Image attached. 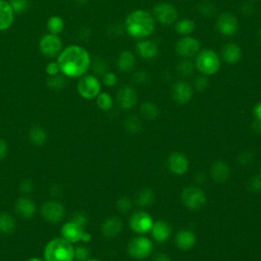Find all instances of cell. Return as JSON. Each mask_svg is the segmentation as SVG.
I'll use <instances>...</instances> for the list:
<instances>
[{
  "label": "cell",
  "mask_w": 261,
  "mask_h": 261,
  "mask_svg": "<svg viewBox=\"0 0 261 261\" xmlns=\"http://www.w3.org/2000/svg\"><path fill=\"white\" fill-rule=\"evenodd\" d=\"M80 2H82V0H80Z\"/></svg>",
  "instance_id": "6f0895ef"
},
{
  "label": "cell",
  "mask_w": 261,
  "mask_h": 261,
  "mask_svg": "<svg viewBox=\"0 0 261 261\" xmlns=\"http://www.w3.org/2000/svg\"><path fill=\"white\" fill-rule=\"evenodd\" d=\"M208 85H209L208 79L206 76H203V75H200L194 81V87L198 91H204L208 87Z\"/></svg>",
  "instance_id": "60d3db41"
},
{
  "label": "cell",
  "mask_w": 261,
  "mask_h": 261,
  "mask_svg": "<svg viewBox=\"0 0 261 261\" xmlns=\"http://www.w3.org/2000/svg\"><path fill=\"white\" fill-rule=\"evenodd\" d=\"M83 233H84V228L80 227L79 225L73 222L64 224L60 229L61 238H63L64 240H67L72 244L80 242L82 239Z\"/></svg>",
  "instance_id": "ac0fdd59"
},
{
  "label": "cell",
  "mask_w": 261,
  "mask_h": 261,
  "mask_svg": "<svg viewBox=\"0 0 261 261\" xmlns=\"http://www.w3.org/2000/svg\"><path fill=\"white\" fill-rule=\"evenodd\" d=\"M62 49V41L58 35L48 33L40 39L39 50L48 58H57Z\"/></svg>",
  "instance_id": "30bf717a"
},
{
  "label": "cell",
  "mask_w": 261,
  "mask_h": 261,
  "mask_svg": "<svg viewBox=\"0 0 261 261\" xmlns=\"http://www.w3.org/2000/svg\"><path fill=\"white\" fill-rule=\"evenodd\" d=\"M221 59L229 64L238 63L242 58V50L241 47L236 43H227L222 48Z\"/></svg>",
  "instance_id": "ffe728a7"
},
{
  "label": "cell",
  "mask_w": 261,
  "mask_h": 261,
  "mask_svg": "<svg viewBox=\"0 0 261 261\" xmlns=\"http://www.w3.org/2000/svg\"><path fill=\"white\" fill-rule=\"evenodd\" d=\"M116 65H117V69L121 72L133 71L134 68H135V65H136L135 54L129 50L122 51L117 57Z\"/></svg>",
  "instance_id": "cb8c5ba5"
},
{
  "label": "cell",
  "mask_w": 261,
  "mask_h": 261,
  "mask_svg": "<svg viewBox=\"0 0 261 261\" xmlns=\"http://www.w3.org/2000/svg\"><path fill=\"white\" fill-rule=\"evenodd\" d=\"M195 65L190 59H184L178 64V72L182 77H191L194 73Z\"/></svg>",
  "instance_id": "836d02e7"
},
{
  "label": "cell",
  "mask_w": 261,
  "mask_h": 261,
  "mask_svg": "<svg viewBox=\"0 0 261 261\" xmlns=\"http://www.w3.org/2000/svg\"><path fill=\"white\" fill-rule=\"evenodd\" d=\"M249 189L254 192V193H258L261 191V178L259 177H253L250 179L249 181Z\"/></svg>",
  "instance_id": "f6af8a7d"
},
{
  "label": "cell",
  "mask_w": 261,
  "mask_h": 261,
  "mask_svg": "<svg viewBox=\"0 0 261 261\" xmlns=\"http://www.w3.org/2000/svg\"><path fill=\"white\" fill-rule=\"evenodd\" d=\"M253 114L255 119H260L261 120V102H258L254 108H253Z\"/></svg>",
  "instance_id": "681fc988"
},
{
  "label": "cell",
  "mask_w": 261,
  "mask_h": 261,
  "mask_svg": "<svg viewBox=\"0 0 261 261\" xmlns=\"http://www.w3.org/2000/svg\"><path fill=\"white\" fill-rule=\"evenodd\" d=\"M153 251L152 241L144 236H138L130 240L127 245V253L130 257L137 260L148 258Z\"/></svg>",
  "instance_id": "8992f818"
},
{
  "label": "cell",
  "mask_w": 261,
  "mask_h": 261,
  "mask_svg": "<svg viewBox=\"0 0 261 261\" xmlns=\"http://www.w3.org/2000/svg\"><path fill=\"white\" fill-rule=\"evenodd\" d=\"M153 261H171L169 256L164 254V253H159V254H156L153 258Z\"/></svg>",
  "instance_id": "f907efd6"
},
{
  "label": "cell",
  "mask_w": 261,
  "mask_h": 261,
  "mask_svg": "<svg viewBox=\"0 0 261 261\" xmlns=\"http://www.w3.org/2000/svg\"><path fill=\"white\" fill-rule=\"evenodd\" d=\"M133 207V202L130 201V199L126 198V197H123V198H120L119 200H117L116 202V208L118 211L124 213V212H127L129 211L130 209H132Z\"/></svg>",
  "instance_id": "f35d334b"
},
{
  "label": "cell",
  "mask_w": 261,
  "mask_h": 261,
  "mask_svg": "<svg viewBox=\"0 0 261 261\" xmlns=\"http://www.w3.org/2000/svg\"><path fill=\"white\" fill-rule=\"evenodd\" d=\"M9 3L15 14H22L29 8V0H11Z\"/></svg>",
  "instance_id": "8d00e7d4"
},
{
  "label": "cell",
  "mask_w": 261,
  "mask_h": 261,
  "mask_svg": "<svg viewBox=\"0 0 261 261\" xmlns=\"http://www.w3.org/2000/svg\"><path fill=\"white\" fill-rule=\"evenodd\" d=\"M195 69L200 75L210 77L219 73L222 67L221 56L212 49H202L195 56Z\"/></svg>",
  "instance_id": "277c9868"
},
{
  "label": "cell",
  "mask_w": 261,
  "mask_h": 261,
  "mask_svg": "<svg viewBox=\"0 0 261 261\" xmlns=\"http://www.w3.org/2000/svg\"><path fill=\"white\" fill-rule=\"evenodd\" d=\"M129 228L138 235H145L150 233L153 227V219L145 211H136L129 219Z\"/></svg>",
  "instance_id": "8fae6325"
},
{
  "label": "cell",
  "mask_w": 261,
  "mask_h": 261,
  "mask_svg": "<svg viewBox=\"0 0 261 261\" xmlns=\"http://www.w3.org/2000/svg\"><path fill=\"white\" fill-rule=\"evenodd\" d=\"M116 101L120 108L124 110L132 109L138 101L137 91L132 86H124L118 90Z\"/></svg>",
  "instance_id": "5bb4252c"
},
{
  "label": "cell",
  "mask_w": 261,
  "mask_h": 261,
  "mask_svg": "<svg viewBox=\"0 0 261 261\" xmlns=\"http://www.w3.org/2000/svg\"><path fill=\"white\" fill-rule=\"evenodd\" d=\"M201 50V44L197 38L193 36L182 37L176 44V52L184 59L195 57Z\"/></svg>",
  "instance_id": "9c48e42d"
},
{
  "label": "cell",
  "mask_w": 261,
  "mask_h": 261,
  "mask_svg": "<svg viewBox=\"0 0 261 261\" xmlns=\"http://www.w3.org/2000/svg\"><path fill=\"white\" fill-rule=\"evenodd\" d=\"M64 20L59 16H52L47 20L46 28L50 34L59 35L64 30Z\"/></svg>",
  "instance_id": "f546056e"
},
{
  "label": "cell",
  "mask_w": 261,
  "mask_h": 261,
  "mask_svg": "<svg viewBox=\"0 0 261 261\" xmlns=\"http://www.w3.org/2000/svg\"><path fill=\"white\" fill-rule=\"evenodd\" d=\"M91 65H92V68H93V71L96 74L103 75V74L106 73V63L102 59H95L93 64L91 62Z\"/></svg>",
  "instance_id": "b9f144b4"
},
{
  "label": "cell",
  "mask_w": 261,
  "mask_h": 261,
  "mask_svg": "<svg viewBox=\"0 0 261 261\" xmlns=\"http://www.w3.org/2000/svg\"><path fill=\"white\" fill-rule=\"evenodd\" d=\"M117 76L112 72H106L102 75V83L106 87H114L117 84Z\"/></svg>",
  "instance_id": "ab89813d"
},
{
  "label": "cell",
  "mask_w": 261,
  "mask_h": 261,
  "mask_svg": "<svg viewBox=\"0 0 261 261\" xmlns=\"http://www.w3.org/2000/svg\"><path fill=\"white\" fill-rule=\"evenodd\" d=\"M86 261H102V260H99V259H88Z\"/></svg>",
  "instance_id": "11a10c76"
},
{
  "label": "cell",
  "mask_w": 261,
  "mask_h": 261,
  "mask_svg": "<svg viewBox=\"0 0 261 261\" xmlns=\"http://www.w3.org/2000/svg\"><path fill=\"white\" fill-rule=\"evenodd\" d=\"M125 129L130 134H137L141 129V123L136 116H129L125 119Z\"/></svg>",
  "instance_id": "d590c367"
},
{
  "label": "cell",
  "mask_w": 261,
  "mask_h": 261,
  "mask_svg": "<svg viewBox=\"0 0 261 261\" xmlns=\"http://www.w3.org/2000/svg\"><path fill=\"white\" fill-rule=\"evenodd\" d=\"M121 230H122V224L116 218L106 219L101 226L102 235L107 239H113L117 237L120 234Z\"/></svg>",
  "instance_id": "7402d4cb"
},
{
  "label": "cell",
  "mask_w": 261,
  "mask_h": 261,
  "mask_svg": "<svg viewBox=\"0 0 261 261\" xmlns=\"http://www.w3.org/2000/svg\"><path fill=\"white\" fill-rule=\"evenodd\" d=\"M27 261H44V260H42L41 258H38V257H33V258H30Z\"/></svg>",
  "instance_id": "db71d44e"
},
{
  "label": "cell",
  "mask_w": 261,
  "mask_h": 261,
  "mask_svg": "<svg viewBox=\"0 0 261 261\" xmlns=\"http://www.w3.org/2000/svg\"><path fill=\"white\" fill-rule=\"evenodd\" d=\"M77 90L84 99L91 100L98 96L101 92V83L94 75H84L79 79Z\"/></svg>",
  "instance_id": "52a82bcc"
},
{
  "label": "cell",
  "mask_w": 261,
  "mask_h": 261,
  "mask_svg": "<svg viewBox=\"0 0 261 261\" xmlns=\"http://www.w3.org/2000/svg\"><path fill=\"white\" fill-rule=\"evenodd\" d=\"M96 104L99 109L103 111H108L113 106V99L110 94L106 92H100L96 97Z\"/></svg>",
  "instance_id": "1f68e13d"
},
{
  "label": "cell",
  "mask_w": 261,
  "mask_h": 261,
  "mask_svg": "<svg viewBox=\"0 0 261 261\" xmlns=\"http://www.w3.org/2000/svg\"><path fill=\"white\" fill-rule=\"evenodd\" d=\"M181 199L183 204L190 210H201L207 203L205 193L197 187H187L182 191Z\"/></svg>",
  "instance_id": "5b68a950"
},
{
  "label": "cell",
  "mask_w": 261,
  "mask_h": 261,
  "mask_svg": "<svg viewBox=\"0 0 261 261\" xmlns=\"http://www.w3.org/2000/svg\"><path fill=\"white\" fill-rule=\"evenodd\" d=\"M16 212L23 219H31L36 212V204L31 199L22 197L16 202Z\"/></svg>",
  "instance_id": "484cf974"
},
{
  "label": "cell",
  "mask_w": 261,
  "mask_h": 261,
  "mask_svg": "<svg viewBox=\"0 0 261 261\" xmlns=\"http://www.w3.org/2000/svg\"><path fill=\"white\" fill-rule=\"evenodd\" d=\"M172 99L179 104H187L193 97V87L185 81L177 82L171 89Z\"/></svg>",
  "instance_id": "9a60e30c"
},
{
  "label": "cell",
  "mask_w": 261,
  "mask_h": 261,
  "mask_svg": "<svg viewBox=\"0 0 261 261\" xmlns=\"http://www.w3.org/2000/svg\"><path fill=\"white\" fill-rule=\"evenodd\" d=\"M196 29V24L191 19H182L175 23L176 32L182 37L191 36Z\"/></svg>",
  "instance_id": "4316f807"
},
{
  "label": "cell",
  "mask_w": 261,
  "mask_h": 261,
  "mask_svg": "<svg viewBox=\"0 0 261 261\" xmlns=\"http://www.w3.org/2000/svg\"><path fill=\"white\" fill-rule=\"evenodd\" d=\"M215 28L221 35L232 37L239 31V21L233 14L224 13L218 17Z\"/></svg>",
  "instance_id": "7c38bea8"
},
{
  "label": "cell",
  "mask_w": 261,
  "mask_h": 261,
  "mask_svg": "<svg viewBox=\"0 0 261 261\" xmlns=\"http://www.w3.org/2000/svg\"><path fill=\"white\" fill-rule=\"evenodd\" d=\"M134 80L139 83V84H144L147 82L148 80V75L146 72H143V71H140V72H137L135 75H134Z\"/></svg>",
  "instance_id": "bcb514c9"
},
{
  "label": "cell",
  "mask_w": 261,
  "mask_h": 261,
  "mask_svg": "<svg viewBox=\"0 0 261 261\" xmlns=\"http://www.w3.org/2000/svg\"><path fill=\"white\" fill-rule=\"evenodd\" d=\"M154 201V193L151 189H143L140 191L137 197V203L140 206H149Z\"/></svg>",
  "instance_id": "d6a6232c"
},
{
  "label": "cell",
  "mask_w": 261,
  "mask_h": 261,
  "mask_svg": "<svg viewBox=\"0 0 261 261\" xmlns=\"http://www.w3.org/2000/svg\"><path fill=\"white\" fill-rule=\"evenodd\" d=\"M71 222H73V223L79 225L80 227L84 228L88 223V219H87L86 214H84L83 212H75L73 214V218H72Z\"/></svg>",
  "instance_id": "ee69618b"
},
{
  "label": "cell",
  "mask_w": 261,
  "mask_h": 261,
  "mask_svg": "<svg viewBox=\"0 0 261 261\" xmlns=\"http://www.w3.org/2000/svg\"><path fill=\"white\" fill-rule=\"evenodd\" d=\"M167 165L172 173L177 176H183L188 171L189 160L186 157V155L176 152L168 157Z\"/></svg>",
  "instance_id": "e0dca14e"
},
{
  "label": "cell",
  "mask_w": 261,
  "mask_h": 261,
  "mask_svg": "<svg viewBox=\"0 0 261 261\" xmlns=\"http://www.w3.org/2000/svg\"><path fill=\"white\" fill-rule=\"evenodd\" d=\"M230 173L229 165L222 160H218L211 165L210 176L216 183H225L230 178Z\"/></svg>",
  "instance_id": "d4e9b609"
},
{
  "label": "cell",
  "mask_w": 261,
  "mask_h": 261,
  "mask_svg": "<svg viewBox=\"0 0 261 261\" xmlns=\"http://www.w3.org/2000/svg\"><path fill=\"white\" fill-rule=\"evenodd\" d=\"M42 218L51 224L60 223L65 215V209L62 204L57 201H47L40 209Z\"/></svg>",
  "instance_id": "4fadbf2b"
},
{
  "label": "cell",
  "mask_w": 261,
  "mask_h": 261,
  "mask_svg": "<svg viewBox=\"0 0 261 261\" xmlns=\"http://www.w3.org/2000/svg\"><path fill=\"white\" fill-rule=\"evenodd\" d=\"M252 126L255 132L261 133V120L260 119H254Z\"/></svg>",
  "instance_id": "816d5d0a"
},
{
  "label": "cell",
  "mask_w": 261,
  "mask_h": 261,
  "mask_svg": "<svg viewBox=\"0 0 261 261\" xmlns=\"http://www.w3.org/2000/svg\"><path fill=\"white\" fill-rule=\"evenodd\" d=\"M152 238L158 243L166 242L171 235L170 226L163 221H158L153 224V227L150 231Z\"/></svg>",
  "instance_id": "603a6c76"
},
{
  "label": "cell",
  "mask_w": 261,
  "mask_h": 261,
  "mask_svg": "<svg viewBox=\"0 0 261 261\" xmlns=\"http://www.w3.org/2000/svg\"><path fill=\"white\" fill-rule=\"evenodd\" d=\"M34 186H33V183L30 181V180H25L21 183V186H20V189L22 192L24 193H31L32 190H33Z\"/></svg>",
  "instance_id": "7dc6e473"
},
{
  "label": "cell",
  "mask_w": 261,
  "mask_h": 261,
  "mask_svg": "<svg viewBox=\"0 0 261 261\" xmlns=\"http://www.w3.org/2000/svg\"><path fill=\"white\" fill-rule=\"evenodd\" d=\"M45 72H46V74H47L48 77H50V76H55V75L60 74V71H59V67H58L57 61L48 62V63L46 64Z\"/></svg>",
  "instance_id": "7bdbcfd3"
},
{
  "label": "cell",
  "mask_w": 261,
  "mask_h": 261,
  "mask_svg": "<svg viewBox=\"0 0 261 261\" xmlns=\"http://www.w3.org/2000/svg\"><path fill=\"white\" fill-rule=\"evenodd\" d=\"M156 28V21L152 14L144 10H136L129 13L124 21V29L126 34L137 40L147 39Z\"/></svg>",
  "instance_id": "7a4b0ae2"
},
{
  "label": "cell",
  "mask_w": 261,
  "mask_h": 261,
  "mask_svg": "<svg viewBox=\"0 0 261 261\" xmlns=\"http://www.w3.org/2000/svg\"><path fill=\"white\" fill-rule=\"evenodd\" d=\"M259 176H260V178H261V166H260V175H259Z\"/></svg>",
  "instance_id": "9f6ffc18"
},
{
  "label": "cell",
  "mask_w": 261,
  "mask_h": 261,
  "mask_svg": "<svg viewBox=\"0 0 261 261\" xmlns=\"http://www.w3.org/2000/svg\"><path fill=\"white\" fill-rule=\"evenodd\" d=\"M16 230V222L12 215L6 212L0 213V233L12 235Z\"/></svg>",
  "instance_id": "83f0119b"
},
{
  "label": "cell",
  "mask_w": 261,
  "mask_h": 261,
  "mask_svg": "<svg viewBox=\"0 0 261 261\" xmlns=\"http://www.w3.org/2000/svg\"><path fill=\"white\" fill-rule=\"evenodd\" d=\"M175 243L179 249L183 251H188L195 246L196 236L192 231L181 230L176 235Z\"/></svg>",
  "instance_id": "44dd1931"
},
{
  "label": "cell",
  "mask_w": 261,
  "mask_h": 261,
  "mask_svg": "<svg viewBox=\"0 0 261 261\" xmlns=\"http://www.w3.org/2000/svg\"><path fill=\"white\" fill-rule=\"evenodd\" d=\"M140 112L142 116L146 119H155L159 114V109L156 104L150 101L144 102L140 107Z\"/></svg>",
  "instance_id": "4dcf8cb0"
},
{
  "label": "cell",
  "mask_w": 261,
  "mask_h": 261,
  "mask_svg": "<svg viewBox=\"0 0 261 261\" xmlns=\"http://www.w3.org/2000/svg\"><path fill=\"white\" fill-rule=\"evenodd\" d=\"M15 15L10 3L0 0V32L7 31L13 26Z\"/></svg>",
  "instance_id": "d6986e66"
},
{
  "label": "cell",
  "mask_w": 261,
  "mask_h": 261,
  "mask_svg": "<svg viewBox=\"0 0 261 261\" xmlns=\"http://www.w3.org/2000/svg\"><path fill=\"white\" fill-rule=\"evenodd\" d=\"M47 87L52 89V90H60L65 86V79L63 75H55V76H50L48 77L46 81Z\"/></svg>",
  "instance_id": "e575fe53"
},
{
  "label": "cell",
  "mask_w": 261,
  "mask_h": 261,
  "mask_svg": "<svg viewBox=\"0 0 261 261\" xmlns=\"http://www.w3.org/2000/svg\"><path fill=\"white\" fill-rule=\"evenodd\" d=\"M91 240H92V236H91L89 233L84 232V233H83V235H82V239H81V241H83L84 243H89Z\"/></svg>",
  "instance_id": "f5cc1de1"
},
{
  "label": "cell",
  "mask_w": 261,
  "mask_h": 261,
  "mask_svg": "<svg viewBox=\"0 0 261 261\" xmlns=\"http://www.w3.org/2000/svg\"><path fill=\"white\" fill-rule=\"evenodd\" d=\"M90 257V251L85 246H78L75 248V259L77 261H86Z\"/></svg>",
  "instance_id": "74e56055"
},
{
  "label": "cell",
  "mask_w": 261,
  "mask_h": 261,
  "mask_svg": "<svg viewBox=\"0 0 261 261\" xmlns=\"http://www.w3.org/2000/svg\"><path fill=\"white\" fill-rule=\"evenodd\" d=\"M152 16L156 23L163 26L173 25L179 19V13L177 9L167 3H159L153 8Z\"/></svg>",
  "instance_id": "ba28073f"
},
{
  "label": "cell",
  "mask_w": 261,
  "mask_h": 261,
  "mask_svg": "<svg viewBox=\"0 0 261 261\" xmlns=\"http://www.w3.org/2000/svg\"><path fill=\"white\" fill-rule=\"evenodd\" d=\"M29 139L33 145L42 146L47 140V134L41 126H33L30 129Z\"/></svg>",
  "instance_id": "f1b7e54d"
},
{
  "label": "cell",
  "mask_w": 261,
  "mask_h": 261,
  "mask_svg": "<svg viewBox=\"0 0 261 261\" xmlns=\"http://www.w3.org/2000/svg\"><path fill=\"white\" fill-rule=\"evenodd\" d=\"M75 248L63 238L50 240L44 248V261H74Z\"/></svg>",
  "instance_id": "3957f363"
},
{
  "label": "cell",
  "mask_w": 261,
  "mask_h": 261,
  "mask_svg": "<svg viewBox=\"0 0 261 261\" xmlns=\"http://www.w3.org/2000/svg\"><path fill=\"white\" fill-rule=\"evenodd\" d=\"M8 150H9V146L7 141L4 139H0V160H3L7 156Z\"/></svg>",
  "instance_id": "c3c4849f"
},
{
  "label": "cell",
  "mask_w": 261,
  "mask_h": 261,
  "mask_svg": "<svg viewBox=\"0 0 261 261\" xmlns=\"http://www.w3.org/2000/svg\"><path fill=\"white\" fill-rule=\"evenodd\" d=\"M60 74L71 79H80L91 68V56L86 48L80 45H70L62 49L57 56Z\"/></svg>",
  "instance_id": "6da1fadb"
},
{
  "label": "cell",
  "mask_w": 261,
  "mask_h": 261,
  "mask_svg": "<svg viewBox=\"0 0 261 261\" xmlns=\"http://www.w3.org/2000/svg\"><path fill=\"white\" fill-rule=\"evenodd\" d=\"M135 48H136L135 50H136L137 55L145 60H152L159 53L158 45L154 41L149 40L148 38L139 40L136 43Z\"/></svg>",
  "instance_id": "2e32d148"
}]
</instances>
